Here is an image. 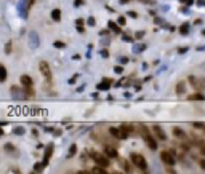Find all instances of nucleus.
Wrapping results in <instances>:
<instances>
[{
	"mask_svg": "<svg viewBox=\"0 0 205 174\" xmlns=\"http://www.w3.org/2000/svg\"><path fill=\"white\" fill-rule=\"evenodd\" d=\"M138 131H140L141 137H143V141L146 142V145H148L149 149H151V150H156L157 149V141L154 139V136L151 134V131H149L144 125H138Z\"/></svg>",
	"mask_w": 205,
	"mask_h": 174,
	"instance_id": "f257e3e1",
	"label": "nucleus"
},
{
	"mask_svg": "<svg viewBox=\"0 0 205 174\" xmlns=\"http://www.w3.org/2000/svg\"><path fill=\"white\" fill-rule=\"evenodd\" d=\"M88 155H90V158L95 161L96 165H101V166H104V168H108L109 165H111V161H109V157L106 155H102V153H100V152H88Z\"/></svg>",
	"mask_w": 205,
	"mask_h": 174,
	"instance_id": "f03ea898",
	"label": "nucleus"
},
{
	"mask_svg": "<svg viewBox=\"0 0 205 174\" xmlns=\"http://www.w3.org/2000/svg\"><path fill=\"white\" fill-rule=\"evenodd\" d=\"M39 70H40L42 77L45 78L47 85H51V82H53V75H51V69H50L48 62H47V61H40V62H39Z\"/></svg>",
	"mask_w": 205,
	"mask_h": 174,
	"instance_id": "7ed1b4c3",
	"label": "nucleus"
},
{
	"mask_svg": "<svg viewBox=\"0 0 205 174\" xmlns=\"http://www.w3.org/2000/svg\"><path fill=\"white\" fill-rule=\"evenodd\" d=\"M130 161H132V163L135 165L136 168H140L141 171H146V169H148L146 158L141 155V153H132V155H130Z\"/></svg>",
	"mask_w": 205,
	"mask_h": 174,
	"instance_id": "20e7f679",
	"label": "nucleus"
},
{
	"mask_svg": "<svg viewBox=\"0 0 205 174\" xmlns=\"http://www.w3.org/2000/svg\"><path fill=\"white\" fill-rule=\"evenodd\" d=\"M160 160H162L167 166H173V165H175V157H173V152H168V150H162V152H160Z\"/></svg>",
	"mask_w": 205,
	"mask_h": 174,
	"instance_id": "39448f33",
	"label": "nucleus"
},
{
	"mask_svg": "<svg viewBox=\"0 0 205 174\" xmlns=\"http://www.w3.org/2000/svg\"><path fill=\"white\" fill-rule=\"evenodd\" d=\"M133 131H135V128H133L130 123H122L120 125V133H122V139H127V137H130L133 134Z\"/></svg>",
	"mask_w": 205,
	"mask_h": 174,
	"instance_id": "423d86ee",
	"label": "nucleus"
},
{
	"mask_svg": "<svg viewBox=\"0 0 205 174\" xmlns=\"http://www.w3.org/2000/svg\"><path fill=\"white\" fill-rule=\"evenodd\" d=\"M19 82H21V86L24 90H32L34 88V80L29 77V75H21Z\"/></svg>",
	"mask_w": 205,
	"mask_h": 174,
	"instance_id": "0eeeda50",
	"label": "nucleus"
},
{
	"mask_svg": "<svg viewBox=\"0 0 205 174\" xmlns=\"http://www.w3.org/2000/svg\"><path fill=\"white\" fill-rule=\"evenodd\" d=\"M102 152H104L109 158H119V152L116 150V147H112V145H109V144H106V145H104Z\"/></svg>",
	"mask_w": 205,
	"mask_h": 174,
	"instance_id": "6e6552de",
	"label": "nucleus"
},
{
	"mask_svg": "<svg viewBox=\"0 0 205 174\" xmlns=\"http://www.w3.org/2000/svg\"><path fill=\"white\" fill-rule=\"evenodd\" d=\"M29 45L31 48H37L39 45H40V38H39V34L37 32H29Z\"/></svg>",
	"mask_w": 205,
	"mask_h": 174,
	"instance_id": "1a4fd4ad",
	"label": "nucleus"
},
{
	"mask_svg": "<svg viewBox=\"0 0 205 174\" xmlns=\"http://www.w3.org/2000/svg\"><path fill=\"white\" fill-rule=\"evenodd\" d=\"M152 133H154V136H156L159 141H165V139H167V136H165V131H164L162 128H160L159 125H154V126H152Z\"/></svg>",
	"mask_w": 205,
	"mask_h": 174,
	"instance_id": "9d476101",
	"label": "nucleus"
},
{
	"mask_svg": "<svg viewBox=\"0 0 205 174\" xmlns=\"http://www.w3.org/2000/svg\"><path fill=\"white\" fill-rule=\"evenodd\" d=\"M111 83H112L111 78H104V80H102L101 83H98L96 90H100V91H108V90L111 88Z\"/></svg>",
	"mask_w": 205,
	"mask_h": 174,
	"instance_id": "9b49d317",
	"label": "nucleus"
},
{
	"mask_svg": "<svg viewBox=\"0 0 205 174\" xmlns=\"http://www.w3.org/2000/svg\"><path fill=\"white\" fill-rule=\"evenodd\" d=\"M53 144H48L47 145V149H45V153H43V163L45 165H48V161H50V157L53 155Z\"/></svg>",
	"mask_w": 205,
	"mask_h": 174,
	"instance_id": "f8f14e48",
	"label": "nucleus"
},
{
	"mask_svg": "<svg viewBox=\"0 0 205 174\" xmlns=\"http://www.w3.org/2000/svg\"><path fill=\"white\" fill-rule=\"evenodd\" d=\"M108 27L112 30L114 34H122V30H120V24L119 22H114V21H109L108 22Z\"/></svg>",
	"mask_w": 205,
	"mask_h": 174,
	"instance_id": "ddd939ff",
	"label": "nucleus"
},
{
	"mask_svg": "<svg viewBox=\"0 0 205 174\" xmlns=\"http://www.w3.org/2000/svg\"><path fill=\"white\" fill-rule=\"evenodd\" d=\"M11 94H15V97H16V99H23V97L26 96V91L23 93L18 86H11Z\"/></svg>",
	"mask_w": 205,
	"mask_h": 174,
	"instance_id": "4468645a",
	"label": "nucleus"
},
{
	"mask_svg": "<svg viewBox=\"0 0 205 174\" xmlns=\"http://www.w3.org/2000/svg\"><path fill=\"white\" fill-rule=\"evenodd\" d=\"M51 19H53L55 22H60L61 21V10L60 8L51 10Z\"/></svg>",
	"mask_w": 205,
	"mask_h": 174,
	"instance_id": "2eb2a0df",
	"label": "nucleus"
},
{
	"mask_svg": "<svg viewBox=\"0 0 205 174\" xmlns=\"http://www.w3.org/2000/svg\"><path fill=\"white\" fill-rule=\"evenodd\" d=\"M109 134H111L112 137H116V139H122V133H120V128H109Z\"/></svg>",
	"mask_w": 205,
	"mask_h": 174,
	"instance_id": "dca6fc26",
	"label": "nucleus"
},
{
	"mask_svg": "<svg viewBox=\"0 0 205 174\" xmlns=\"http://www.w3.org/2000/svg\"><path fill=\"white\" fill-rule=\"evenodd\" d=\"M7 75H8V74H7V67L3 64H0V82H2V83L7 80Z\"/></svg>",
	"mask_w": 205,
	"mask_h": 174,
	"instance_id": "f3484780",
	"label": "nucleus"
},
{
	"mask_svg": "<svg viewBox=\"0 0 205 174\" xmlns=\"http://www.w3.org/2000/svg\"><path fill=\"white\" fill-rule=\"evenodd\" d=\"M184 91H186V83L178 82V85H176V94H183Z\"/></svg>",
	"mask_w": 205,
	"mask_h": 174,
	"instance_id": "a211bd4d",
	"label": "nucleus"
},
{
	"mask_svg": "<svg viewBox=\"0 0 205 174\" xmlns=\"http://www.w3.org/2000/svg\"><path fill=\"white\" fill-rule=\"evenodd\" d=\"M173 134H175L178 139H184V137H186V133H184L183 129H180V128H173Z\"/></svg>",
	"mask_w": 205,
	"mask_h": 174,
	"instance_id": "6ab92c4d",
	"label": "nucleus"
},
{
	"mask_svg": "<svg viewBox=\"0 0 205 174\" xmlns=\"http://www.w3.org/2000/svg\"><path fill=\"white\" fill-rule=\"evenodd\" d=\"M15 134V136H23V134H26V128H23V126H16V128H13V131H11Z\"/></svg>",
	"mask_w": 205,
	"mask_h": 174,
	"instance_id": "aec40b11",
	"label": "nucleus"
},
{
	"mask_svg": "<svg viewBox=\"0 0 205 174\" xmlns=\"http://www.w3.org/2000/svg\"><path fill=\"white\" fill-rule=\"evenodd\" d=\"M76 153H77V145H76V144H72V145H71V147H69L68 157H69V158H72L74 155H76Z\"/></svg>",
	"mask_w": 205,
	"mask_h": 174,
	"instance_id": "412c9836",
	"label": "nucleus"
},
{
	"mask_svg": "<svg viewBox=\"0 0 205 174\" xmlns=\"http://www.w3.org/2000/svg\"><path fill=\"white\" fill-rule=\"evenodd\" d=\"M45 166H47V165L43 163V161H42V163H35V165H34V171H35V173H42Z\"/></svg>",
	"mask_w": 205,
	"mask_h": 174,
	"instance_id": "4be33fe9",
	"label": "nucleus"
},
{
	"mask_svg": "<svg viewBox=\"0 0 205 174\" xmlns=\"http://www.w3.org/2000/svg\"><path fill=\"white\" fill-rule=\"evenodd\" d=\"M92 171H95V173H102V174H104V173H106V168H104V166H101V165H98V166H95V168H92Z\"/></svg>",
	"mask_w": 205,
	"mask_h": 174,
	"instance_id": "5701e85b",
	"label": "nucleus"
},
{
	"mask_svg": "<svg viewBox=\"0 0 205 174\" xmlns=\"http://www.w3.org/2000/svg\"><path fill=\"white\" fill-rule=\"evenodd\" d=\"M3 149H5V152L11 153V152H15V149H16V147H15L13 144H10V142H8V144H5V147H3Z\"/></svg>",
	"mask_w": 205,
	"mask_h": 174,
	"instance_id": "b1692460",
	"label": "nucleus"
},
{
	"mask_svg": "<svg viewBox=\"0 0 205 174\" xmlns=\"http://www.w3.org/2000/svg\"><path fill=\"white\" fill-rule=\"evenodd\" d=\"M53 46H55V48H58V50H63V48H64V46H66V43H64V42H60V40H56V42L53 43Z\"/></svg>",
	"mask_w": 205,
	"mask_h": 174,
	"instance_id": "393cba45",
	"label": "nucleus"
},
{
	"mask_svg": "<svg viewBox=\"0 0 205 174\" xmlns=\"http://www.w3.org/2000/svg\"><path fill=\"white\" fill-rule=\"evenodd\" d=\"M189 99H191V101H197V99H199V101H204L205 97L202 96V94H192V96L189 97Z\"/></svg>",
	"mask_w": 205,
	"mask_h": 174,
	"instance_id": "a878e982",
	"label": "nucleus"
},
{
	"mask_svg": "<svg viewBox=\"0 0 205 174\" xmlns=\"http://www.w3.org/2000/svg\"><path fill=\"white\" fill-rule=\"evenodd\" d=\"M189 82L192 83V86H194V88H199V82H197L196 77H189Z\"/></svg>",
	"mask_w": 205,
	"mask_h": 174,
	"instance_id": "bb28decb",
	"label": "nucleus"
},
{
	"mask_svg": "<svg viewBox=\"0 0 205 174\" xmlns=\"http://www.w3.org/2000/svg\"><path fill=\"white\" fill-rule=\"evenodd\" d=\"M120 163L124 165V169H125V171H128V173L132 171V166H130V165H128V163H127V161H125V160H122Z\"/></svg>",
	"mask_w": 205,
	"mask_h": 174,
	"instance_id": "cd10ccee",
	"label": "nucleus"
},
{
	"mask_svg": "<svg viewBox=\"0 0 205 174\" xmlns=\"http://www.w3.org/2000/svg\"><path fill=\"white\" fill-rule=\"evenodd\" d=\"M87 24H88V26H92V27H93L95 24H96V21H95V18H93V16H90L88 19H87Z\"/></svg>",
	"mask_w": 205,
	"mask_h": 174,
	"instance_id": "c85d7f7f",
	"label": "nucleus"
},
{
	"mask_svg": "<svg viewBox=\"0 0 205 174\" xmlns=\"http://www.w3.org/2000/svg\"><path fill=\"white\" fill-rule=\"evenodd\" d=\"M5 53H7V54L11 53V42H7V45H5Z\"/></svg>",
	"mask_w": 205,
	"mask_h": 174,
	"instance_id": "c756f323",
	"label": "nucleus"
},
{
	"mask_svg": "<svg viewBox=\"0 0 205 174\" xmlns=\"http://www.w3.org/2000/svg\"><path fill=\"white\" fill-rule=\"evenodd\" d=\"M192 125H194L196 129H202V131H205V125H202V123H192Z\"/></svg>",
	"mask_w": 205,
	"mask_h": 174,
	"instance_id": "7c9ffc66",
	"label": "nucleus"
},
{
	"mask_svg": "<svg viewBox=\"0 0 205 174\" xmlns=\"http://www.w3.org/2000/svg\"><path fill=\"white\" fill-rule=\"evenodd\" d=\"M117 22H119L120 26H125V24H127V19H125V16H120L119 19H117Z\"/></svg>",
	"mask_w": 205,
	"mask_h": 174,
	"instance_id": "2f4dec72",
	"label": "nucleus"
},
{
	"mask_svg": "<svg viewBox=\"0 0 205 174\" xmlns=\"http://www.w3.org/2000/svg\"><path fill=\"white\" fill-rule=\"evenodd\" d=\"M114 72H116V74H122V72H124V69H122L120 66H116V67H114Z\"/></svg>",
	"mask_w": 205,
	"mask_h": 174,
	"instance_id": "473e14b6",
	"label": "nucleus"
},
{
	"mask_svg": "<svg viewBox=\"0 0 205 174\" xmlns=\"http://www.w3.org/2000/svg\"><path fill=\"white\" fill-rule=\"evenodd\" d=\"M109 30H111V29H102V30H100V35H101V37H104V35L109 34Z\"/></svg>",
	"mask_w": 205,
	"mask_h": 174,
	"instance_id": "72a5a7b5",
	"label": "nucleus"
},
{
	"mask_svg": "<svg viewBox=\"0 0 205 174\" xmlns=\"http://www.w3.org/2000/svg\"><path fill=\"white\" fill-rule=\"evenodd\" d=\"M180 32H181V34H186V32H188V26H186V24L181 26V27H180Z\"/></svg>",
	"mask_w": 205,
	"mask_h": 174,
	"instance_id": "f704fd0d",
	"label": "nucleus"
},
{
	"mask_svg": "<svg viewBox=\"0 0 205 174\" xmlns=\"http://www.w3.org/2000/svg\"><path fill=\"white\" fill-rule=\"evenodd\" d=\"M77 77H79V75H77V74H76V75H74V77H71V78H69V85H72V83H74V82H76V80H77Z\"/></svg>",
	"mask_w": 205,
	"mask_h": 174,
	"instance_id": "c9c22d12",
	"label": "nucleus"
},
{
	"mask_svg": "<svg viewBox=\"0 0 205 174\" xmlns=\"http://www.w3.org/2000/svg\"><path fill=\"white\" fill-rule=\"evenodd\" d=\"M101 56H102V58H108V56H109L108 50H101Z\"/></svg>",
	"mask_w": 205,
	"mask_h": 174,
	"instance_id": "e433bc0d",
	"label": "nucleus"
},
{
	"mask_svg": "<svg viewBox=\"0 0 205 174\" xmlns=\"http://www.w3.org/2000/svg\"><path fill=\"white\" fill-rule=\"evenodd\" d=\"M76 26H84V19H82V18H79L77 21H76Z\"/></svg>",
	"mask_w": 205,
	"mask_h": 174,
	"instance_id": "4c0bfd02",
	"label": "nucleus"
},
{
	"mask_svg": "<svg viewBox=\"0 0 205 174\" xmlns=\"http://www.w3.org/2000/svg\"><path fill=\"white\" fill-rule=\"evenodd\" d=\"M82 3H84V0H76V2H74V6H80Z\"/></svg>",
	"mask_w": 205,
	"mask_h": 174,
	"instance_id": "58836bf2",
	"label": "nucleus"
},
{
	"mask_svg": "<svg viewBox=\"0 0 205 174\" xmlns=\"http://www.w3.org/2000/svg\"><path fill=\"white\" fill-rule=\"evenodd\" d=\"M77 30H79L80 34H84V32H85V27H84V26H77Z\"/></svg>",
	"mask_w": 205,
	"mask_h": 174,
	"instance_id": "ea45409f",
	"label": "nucleus"
},
{
	"mask_svg": "<svg viewBox=\"0 0 205 174\" xmlns=\"http://www.w3.org/2000/svg\"><path fill=\"white\" fill-rule=\"evenodd\" d=\"M199 165H200V168L205 171V160H199Z\"/></svg>",
	"mask_w": 205,
	"mask_h": 174,
	"instance_id": "a19ab883",
	"label": "nucleus"
},
{
	"mask_svg": "<svg viewBox=\"0 0 205 174\" xmlns=\"http://www.w3.org/2000/svg\"><path fill=\"white\" fill-rule=\"evenodd\" d=\"M128 16H132V18H136V16H138V14L135 13V11H130V13H128Z\"/></svg>",
	"mask_w": 205,
	"mask_h": 174,
	"instance_id": "79ce46f5",
	"label": "nucleus"
},
{
	"mask_svg": "<svg viewBox=\"0 0 205 174\" xmlns=\"http://www.w3.org/2000/svg\"><path fill=\"white\" fill-rule=\"evenodd\" d=\"M72 59H74V61H79V59H80V54H74Z\"/></svg>",
	"mask_w": 205,
	"mask_h": 174,
	"instance_id": "37998d69",
	"label": "nucleus"
},
{
	"mask_svg": "<svg viewBox=\"0 0 205 174\" xmlns=\"http://www.w3.org/2000/svg\"><path fill=\"white\" fill-rule=\"evenodd\" d=\"M143 35H144V32H138V34H136V38H141Z\"/></svg>",
	"mask_w": 205,
	"mask_h": 174,
	"instance_id": "c03bdc74",
	"label": "nucleus"
},
{
	"mask_svg": "<svg viewBox=\"0 0 205 174\" xmlns=\"http://www.w3.org/2000/svg\"><path fill=\"white\" fill-rule=\"evenodd\" d=\"M27 2H29V8H31V6H32L34 3H35V0H27Z\"/></svg>",
	"mask_w": 205,
	"mask_h": 174,
	"instance_id": "a18cd8bd",
	"label": "nucleus"
},
{
	"mask_svg": "<svg viewBox=\"0 0 205 174\" xmlns=\"http://www.w3.org/2000/svg\"><path fill=\"white\" fill-rule=\"evenodd\" d=\"M127 2H130V0H120V3H127Z\"/></svg>",
	"mask_w": 205,
	"mask_h": 174,
	"instance_id": "49530a36",
	"label": "nucleus"
},
{
	"mask_svg": "<svg viewBox=\"0 0 205 174\" xmlns=\"http://www.w3.org/2000/svg\"><path fill=\"white\" fill-rule=\"evenodd\" d=\"M2 136H3V129L0 128V137H2Z\"/></svg>",
	"mask_w": 205,
	"mask_h": 174,
	"instance_id": "de8ad7c7",
	"label": "nucleus"
},
{
	"mask_svg": "<svg viewBox=\"0 0 205 174\" xmlns=\"http://www.w3.org/2000/svg\"><path fill=\"white\" fill-rule=\"evenodd\" d=\"M204 152H205V149H204Z\"/></svg>",
	"mask_w": 205,
	"mask_h": 174,
	"instance_id": "09e8293b",
	"label": "nucleus"
}]
</instances>
